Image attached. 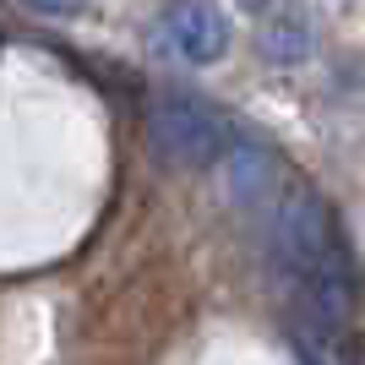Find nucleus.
<instances>
[{
    "mask_svg": "<svg viewBox=\"0 0 365 365\" xmlns=\"http://www.w3.org/2000/svg\"><path fill=\"white\" fill-rule=\"evenodd\" d=\"M273 257L289 284V322H338L360 327V267L344 224L317 191H289L273 213Z\"/></svg>",
    "mask_w": 365,
    "mask_h": 365,
    "instance_id": "obj_1",
    "label": "nucleus"
},
{
    "mask_svg": "<svg viewBox=\"0 0 365 365\" xmlns=\"http://www.w3.org/2000/svg\"><path fill=\"white\" fill-rule=\"evenodd\" d=\"M148 131H153V148L164 153L175 169H213L218 158L235 148V131H229L224 115H218L207 98L180 93V88H169V93L153 98Z\"/></svg>",
    "mask_w": 365,
    "mask_h": 365,
    "instance_id": "obj_2",
    "label": "nucleus"
},
{
    "mask_svg": "<svg viewBox=\"0 0 365 365\" xmlns=\"http://www.w3.org/2000/svg\"><path fill=\"white\" fill-rule=\"evenodd\" d=\"M158 38L175 61L185 66H213L229 49V16L213 0H169L158 11Z\"/></svg>",
    "mask_w": 365,
    "mask_h": 365,
    "instance_id": "obj_3",
    "label": "nucleus"
},
{
    "mask_svg": "<svg viewBox=\"0 0 365 365\" xmlns=\"http://www.w3.org/2000/svg\"><path fill=\"white\" fill-rule=\"evenodd\" d=\"M311 49H317V28H311V11H305V6H284V11L267 16V28H262V55H267V61L300 66Z\"/></svg>",
    "mask_w": 365,
    "mask_h": 365,
    "instance_id": "obj_4",
    "label": "nucleus"
},
{
    "mask_svg": "<svg viewBox=\"0 0 365 365\" xmlns=\"http://www.w3.org/2000/svg\"><path fill=\"white\" fill-rule=\"evenodd\" d=\"M38 16H76L82 11V0H28Z\"/></svg>",
    "mask_w": 365,
    "mask_h": 365,
    "instance_id": "obj_5",
    "label": "nucleus"
}]
</instances>
